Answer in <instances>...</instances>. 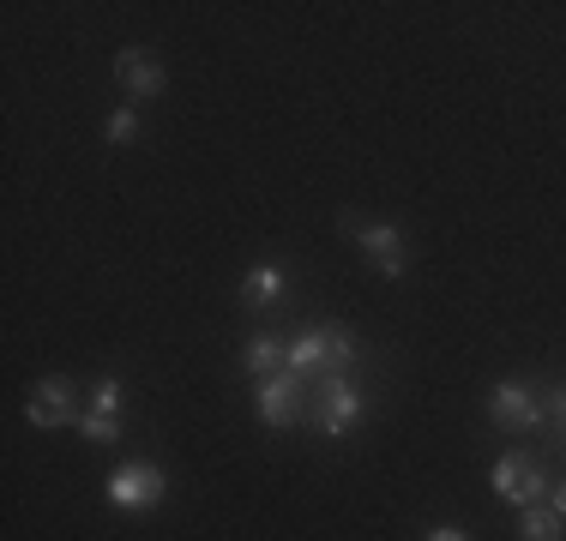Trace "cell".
<instances>
[{
	"label": "cell",
	"instance_id": "6da1fadb",
	"mask_svg": "<svg viewBox=\"0 0 566 541\" xmlns=\"http://www.w3.org/2000/svg\"><path fill=\"white\" fill-rule=\"evenodd\" d=\"M356 361V337L344 325H307L302 337L290 343V373L307 379V373H349Z\"/></svg>",
	"mask_w": 566,
	"mask_h": 541
},
{
	"label": "cell",
	"instance_id": "7a4b0ae2",
	"mask_svg": "<svg viewBox=\"0 0 566 541\" xmlns=\"http://www.w3.org/2000/svg\"><path fill=\"white\" fill-rule=\"evenodd\" d=\"M307 415H314V427L326 433V439H344V433L361 422V385L349 373H326V385L314 391Z\"/></svg>",
	"mask_w": 566,
	"mask_h": 541
},
{
	"label": "cell",
	"instance_id": "3957f363",
	"mask_svg": "<svg viewBox=\"0 0 566 541\" xmlns=\"http://www.w3.org/2000/svg\"><path fill=\"white\" fill-rule=\"evenodd\" d=\"M494 494H501L512 511L548 506V476H543V464H536V457H524V452H506L501 464H494Z\"/></svg>",
	"mask_w": 566,
	"mask_h": 541
},
{
	"label": "cell",
	"instance_id": "277c9868",
	"mask_svg": "<svg viewBox=\"0 0 566 541\" xmlns=\"http://www.w3.org/2000/svg\"><path fill=\"white\" fill-rule=\"evenodd\" d=\"M164 494H169V481L157 464H120L109 476V506L115 511H157Z\"/></svg>",
	"mask_w": 566,
	"mask_h": 541
},
{
	"label": "cell",
	"instance_id": "5b68a950",
	"mask_svg": "<svg viewBox=\"0 0 566 541\" xmlns=\"http://www.w3.org/2000/svg\"><path fill=\"white\" fill-rule=\"evenodd\" d=\"M73 403H78V379L49 373V379H36V385H31V403H24V415H31V427H43V433H49V427L78 422Z\"/></svg>",
	"mask_w": 566,
	"mask_h": 541
},
{
	"label": "cell",
	"instance_id": "8992f818",
	"mask_svg": "<svg viewBox=\"0 0 566 541\" xmlns=\"http://www.w3.org/2000/svg\"><path fill=\"white\" fill-rule=\"evenodd\" d=\"M489 415H494V427H506V433L536 427L543 422V397H536L524 379H501V385L489 391Z\"/></svg>",
	"mask_w": 566,
	"mask_h": 541
},
{
	"label": "cell",
	"instance_id": "52a82bcc",
	"mask_svg": "<svg viewBox=\"0 0 566 541\" xmlns=\"http://www.w3.org/2000/svg\"><path fill=\"white\" fill-rule=\"evenodd\" d=\"M253 397H260V422L265 427H295L302 422V379H295L290 368L283 373H272V379H260V391H253Z\"/></svg>",
	"mask_w": 566,
	"mask_h": 541
},
{
	"label": "cell",
	"instance_id": "ba28073f",
	"mask_svg": "<svg viewBox=\"0 0 566 541\" xmlns=\"http://www.w3.org/2000/svg\"><path fill=\"white\" fill-rule=\"evenodd\" d=\"M115 78H120V91H127L133 103H145V97L164 91V61H157L151 49H120L115 54Z\"/></svg>",
	"mask_w": 566,
	"mask_h": 541
},
{
	"label": "cell",
	"instance_id": "9c48e42d",
	"mask_svg": "<svg viewBox=\"0 0 566 541\" xmlns=\"http://www.w3.org/2000/svg\"><path fill=\"white\" fill-rule=\"evenodd\" d=\"M361 253L380 277H403L410 270V253H403V235L392 223H361Z\"/></svg>",
	"mask_w": 566,
	"mask_h": 541
},
{
	"label": "cell",
	"instance_id": "30bf717a",
	"mask_svg": "<svg viewBox=\"0 0 566 541\" xmlns=\"http://www.w3.org/2000/svg\"><path fill=\"white\" fill-rule=\"evenodd\" d=\"M283 295H290V270H283L277 259L253 265V270H248V283H241V301H248L253 314H265V307H277Z\"/></svg>",
	"mask_w": 566,
	"mask_h": 541
},
{
	"label": "cell",
	"instance_id": "8fae6325",
	"mask_svg": "<svg viewBox=\"0 0 566 541\" xmlns=\"http://www.w3.org/2000/svg\"><path fill=\"white\" fill-rule=\"evenodd\" d=\"M241 368H248L253 379H272V373L290 368V343H283L277 331H253L248 349H241Z\"/></svg>",
	"mask_w": 566,
	"mask_h": 541
},
{
	"label": "cell",
	"instance_id": "7c38bea8",
	"mask_svg": "<svg viewBox=\"0 0 566 541\" xmlns=\"http://www.w3.org/2000/svg\"><path fill=\"white\" fill-rule=\"evenodd\" d=\"M518 541H566V523L555 506H531L518 511Z\"/></svg>",
	"mask_w": 566,
	"mask_h": 541
},
{
	"label": "cell",
	"instance_id": "4fadbf2b",
	"mask_svg": "<svg viewBox=\"0 0 566 541\" xmlns=\"http://www.w3.org/2000/svg\"><path fill=\"white\" fill-rule=\"evenodd\" d=\"M73 427H78V439H85V445H115L120 439V415H103V410H85Z\"/></svg>",
	"mask_w": 566,
	"mask_h": 541
},
{
	"label": "cell",
	"instance_id": "5bb4252c",
	"mask_svg": "<svg viewBox=\"0 0 566 541\" xmlns=\"http://www.w3.org/2000/svg\"><path fill=\"white\" fill-rule=\"evenodd\" d=\"M103 132H109V145H133V139H139V132H145V120H139V108H115V115H109V127H103Z\"/></svg>",
	"mask_w": 566,
	"mask_h": 541
},
{
	"label": "cell",
	"instance_id": "9a60e30c",
	"mask_svg": "<svg viewBox=\"0 0 566 541\" xmlns=\"http://www.w3.org/2000/svg\"><path fill=\"white\" fill-rule=\"evenodd\" d=\"M91 410H103V415H120V379H115V373H103L97 385H91Z\"/></svg>",
	"mask_w": 566,
	"mask_h": 541
},
{
	"label": "cell",
	"instance_id": "2e32d148",
	"mask_svg": "<svg viewBox=\"0 0 566 541\" xmlns=\"http://www.w3.org/2000/svg\"><path fill=\"white\" fill-rule=\"evenodd\" d=\"M428 541H470V535L452 530V523H440V530H428Z\"/></svg>",
	"mask_w": 566,
	"mask_h": 541
},
{
	"label": "cell",
	"instance_id": "e0dca14e",
	"mask_svg": "<svg viewBox=\"0 0 566 541\" xmlns=\"http://www.w3.org/2000/svg\"><path fill=\"white\" fill-rule=\"evenodd\" d=\"M548 506H555V511H560V523H566V481H560V487H548Z\"/></svg>",
	"mask_w": 566,
	"mask_h": 541
},
{
	"label": "cell",
	"instance_id": "ac0fdd59",
	"mask_svg": "<svg viewBox=\"0 0 566 541\" xmlns=\"http://www.w3.org/2000/svg\"><path fill=\"white\" fill-rule=\"evenodd\" d=\"M548 410H555V422H566V391H555V397H548Z\"/></svg>",
	"mask_w": 566,
	"mask_h": 541
},
{
	"label": "cell",
	"instance_id": "d6986e66",
	"mask_svg": "<svg viewBox=\"0 0 566 541\" xmlns=\"http://www.w3.org/2000/svg\"><path fill=\"white\" fill-rule=\"evenodd\" d=\"M560 439H566V422H560Z\"/></svg>",
	"mask_w": 566,
	"mask_h": 541
}]
</instances>
